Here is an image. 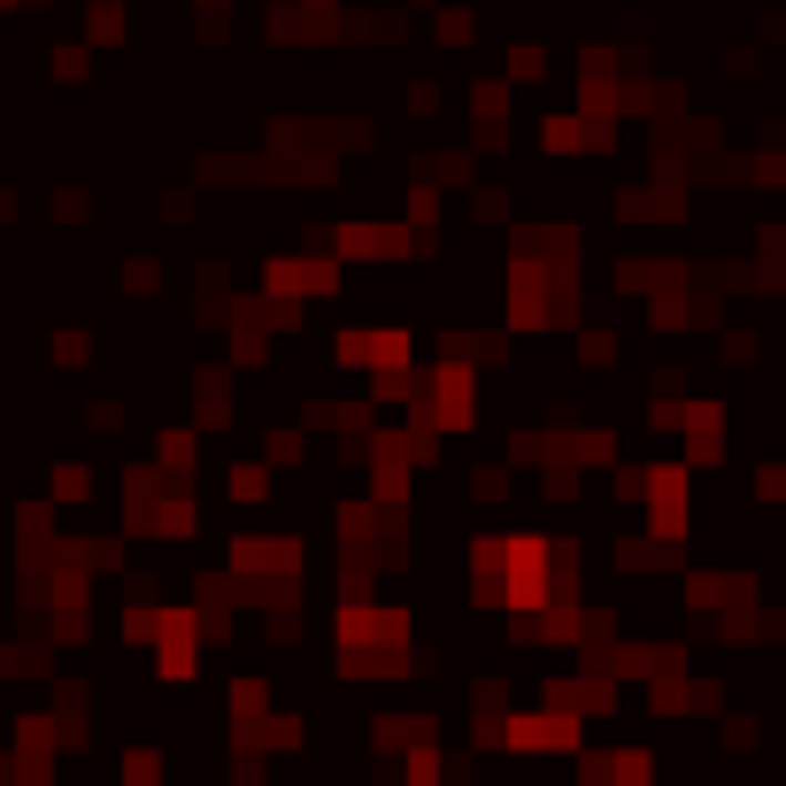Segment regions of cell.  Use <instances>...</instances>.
Returning <instances> with one entry per match:
<instances>
[]
</instances>
